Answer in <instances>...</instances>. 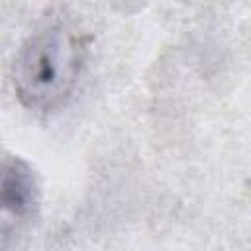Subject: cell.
<instances>
[{
  "instance_id": "6da1fadb",
  "label": "cell",
  "mask_w": 251,
  "mask_h": 251,
  "mask_svg": "<svg viewBox=\"0 0 251 251\" xmlns=\"http://www.w3.org/2000/svg\"><path fill=\"white\" fill-rule=\"evenodd\" d=\"M84 37L65 22H49L20 47L12 67L18 100L35 112H51L67 102L80 76Z\"/></svg>"
},
{
  "instance_id": "7a4b0ae2",
  "label": "cell",
  "mask_w": 251,
  "mask_h": 251,
  "mask_svg": "<svg viewBox=\"0 0 251 251\" xmlns=\"http://www.w3.org/2000/svg\"><path fill=\"white\" fill-rule=\"evenodd\" d=\"M2 235L8 237L16 226L27 224L39 208V186L33 171L20 157H6L0 184Z\"/></svg>"
}]
</instances>
